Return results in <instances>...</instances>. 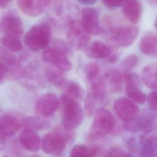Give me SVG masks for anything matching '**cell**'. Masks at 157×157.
<instances>
[{
    "mask_svg": "<svg viewBox=\"0 0 157 157\" xmlns=\"http://www.w3.org/2000/svg\"><path fill=\"white\" fill-rule=\"evenodd\" d=\"M9 69L7 68V67L0 63V84L2 83L5 81Z\"/></svg>",
    "mask_w": 157,
    "mask_h": 157,
    "instance_id": "obj_37",
    "label": "cell"
},
{
    "mask_svg": "<svg viewBox=\"0 0 157 157\" xmlns=\"http://www.w3.org/2000/svg\"><path fill=\"white\" fill-rule=\"evenodd\" d=\"M0 29L5 35L20 38L23 33V22L20 17L12 12L4 15L0 20Z\"/></svg>",
    "mask_w": 157,
    "mask_h": 157,
    "instance_id": "obj_11",
    "label": "cell"
},
{
    "mask_svg": "<svg viewBox=\"0 0 157 157\" xmlns=\"http://www.w3.org/2000/svg\"><path fill=\"white\" fill-rule=\"evenodd\" d=\"M113 109L117 116L124 123L134 120L139 113L137 105L125 97H120L115 101Z\"/></svg>",
    "mask_w": 157,
    "mask_h": 157,
    "instance_id": "obj_10",
    "label": "cell"
},
{
    "mask_svg": "<svg viewBox=\"0 0 157 157\" xmlns=\"http://www.w3.org/2000/svg\"><path fill=\"white\" fill-rule=\"evenodd\" d=\"M99 12L95 8L85 7L81 12L80 24L91 36L96 35L99 32Z\"/></svg>",
    "mask_w": 157,
    "mask_h": 157,
    "instance_id": "obj_13",
    "label": "cell"
},
{
    "mask_svg": "<svg viewBox=\"0 0 157 157\" xmlns=\"http://www.w3.org/2000/svg\"><path fill=\"white\" fill-rule=\"evenodd\" d=\"M126 95L132 101L139 104H143L146 101L145 94L140 90V86L134 84H125Z\"/></svg>",
    "mask_w": 157,
    "mask_h": 157,
    "instance_id": "obj_27",
    "label": "cell"
},
{
    "mask_svg": "<svg viewBox=\"0 0 157 157\" xmlns=\"http://www.w3.org/2000/svg\"><path fill=\"white\" fill-rule=\"evenodd\" d=\"M59 99L53 93H47L42 95L36 101L34 112L37 116L49 118L53 116L59 106Z\"/></svg>",
    "mask_w": 157,
    "mask_h": 157,
    "instance_id": "obj_9",
    "label": "cell"
},
{
    "mask_svg": "<svg viewBox=\"0 0 157 157\" xmlns=\"http://www.w3.org/2000/svg\"><path fill=\"white\" fill-rule=\"evenodd\" d=\"M21 124L25 128L34 131L46 129L50 125V122L45 118L39 116H28L24 117L21 121Z\"/></svg>",
    "mask_w": 157,
    "mask_h": 157,
    "instance_id": "obj_22",
    "label": "cell"
},
{
    "mask_svg": "<svg viewBox=\"0 0 157 157\" xmlns=\"http://www.w3.org/2000/svg\"><path fill=\"white\" fill-rule=\"evenodd\" d=\"M131 155L123 148L118 146L112 147L105 154L107 156H130Z\"/></svg>",
    "mask_w": 157,
    "mask_h": 157,
    "instance_id": "obj_33",
    "label": "cell"
},
{
    "mask_svg": "<svg viewBox=\"0 0 157 157\" xmlns=\"http://www.w3.org/2000/svg\"><path fill=\"white\" fill-rule=\"evenodd\" d=\"M0 63L4 65L9 71H15L19 66L20 63L13 52L0 46Z\"/></svg>",
    "mask_w": 157,
    "mask_h": 157,
    "instance_id": "obj_23",
    "label": "cell"
},
{
    "mask_svg": "<svg viewBox=\"0 0 157 157\" xmlns=\"http://www.w3.org/2000/svg\"><path fill=\"white\" fill-rule=\"evenodd\" d=\"M61 103L62 105L63 124L70 129L78 128L83 120V110L77 100L64 94L62 95Z\"/></svg>",
    "mask_w": 157,
    "mask_h": 157,
    "instance_id": "obj_4",
    "label": "cell"
},
{
    "mask_svg": "<svg viewBox=\"0 0 157 157\" xmlns=\"http://www.w3.org/2000/svg\"><path fill=\"white\" fill-rule=\"evenodd\" d=\"M106 93V86L104 79L100 76L90 82V90L89 93L99 102L104 99Z\"/></svg>",
    "mask_w": 157,
    "mask_h": 157,
    "instance_id": "obj_25",
    "label": "cell"
},
{
    "mask_svg": "<svg viewBox=\"0 0 157 157\" xmlns=\"http://www.w3.org/2000/svg\"><path fill=\"white\" fill-rule=\"evenodd\" d=\"M100 73V68L96 63L90 62L86 65L85 68V74L89 82L101 76Z\"/></svg>",
    "mask_w": 157,
    "mask_h": 157,
    "instance_id": "obj_30",
    "label": "cell"
},
{
    "mask_svg": "<svg viewBox=\"0 0 157 157\" xmlns=\"http://www.w3.org/2000/svg\"><path fill=\"white\" fill-rule=\"evenodd\" d=\"M19 142L23 148L29 151L36 152L41 147L40 137L33 129L25 128L20 134Z\"/></svg>",
    "mask_w": 157,
    "mask_h": 157,
    "instance_id": "obj_15",
    "label": "cell"
},
{
    "mask_svg": "<svg viewBox=\"0 0 157 157\" xmlns=\"http://www.w3.org/2000/svg\"><path fill=\"white\" fill-rule=\"evenodd\" d=\"M126 144L127 145V147H128L129 150L131 152L135 153L137 150V147H136V139L134 137L129 136L128 138H126V140H125Z\"/></svg>",
    "mask_w": 157,
    "mask_h": 157,
    "instance_id": "obj_36",
    "label": "cell"
},
{
    "mask_svg": "<svg viewBox=\"0 0 157 157\" xmlns=\"http://www.w3.org/2000/svg\"><path fill=\"white\" fill-rule=\"evenodd\" d=\"M149 3H150L151 5H156V0H147Z\"/></svg>",
    "mask_w": 157,
    "mask_h": 157,
    "instance_id": "obj_40",
    "label": "cell"
},
{
    "mask_svg": "<svg viewBox=\"0 0 157 157\" xmlns=\"http://www.w3.org/2000/svg\"><path fill=\"white\" fill-rule=\"evenodd\" d=\"M52 39L50 26L45 23L33 25L25 36V43L33 52H38L46 48Z\"/></svg>",
    "mask_w": 157,
    "mask_h": 157,
    "instance_id": "obj_3",
    "label": "cell"
},
{
    "mask_svg": "<svg viewBox=\"0 0 157 157\" xmlns=\"http://www.w3.org/2000/svg\"></svg>",
    "mask_w": 157,
    "mask_h": 157,
    "instance_id": "obj_41",
    "label": "cell"
},
{
    "mask_svg": "<svg viewBox=\"0 0 157 157\" xmlns=\"http://www.w3.org/2000/svg\"><path fill=\"white\" fill-rule=\"evenodd\" d=\"M104 81L109 90L115 93L121 91L123 88V74L121 70L115 68L108 69L104 74Z\"/></svg>",
    "mask_w": 157,
    "mask_h": 157,
    "instance_id": "obj_16",
    "label": "cell"
},
{
    "mask_svg": "<svg viewBox=\"0 0 157 157\" xmlns=\"http://www.w3.org/2000/svg\"><path fill=\"white\" fill-rule=\"evenodd\" d=\"M21 126V121L15 116L4 114L0 117V144H4Z\"/></svg>",
    "mask_w": 157,
    "mask_h": 157,
    "instance_id": "obj_12",
    "label": "cell"
},
{
    "mask_svg": "<svg viewBox=\"0 0 157 157\" xmlns=\"http://www.w3.org/2000/svg\"><path fill=\"white\" fill-rule=\"evenodd\" d=\"M140 52L151 57H156L157 55V37L153 32L145 33L140 39L139 42Z\"/></svg>",
    "mask_w": 157,
    "mask_h": 157,
    "instance_id": "obj_18",
    "label": "cell"
},
{
    "mask_svg": "<svg viewBox=\"0 0 157 157\" xmlns=\"http://www.w3.org/2000/svg\"><path fill=\"white\" fill-rule=\"evenodd\" d=\"M100 151V148L97 145L93 147H88L83 144L75 145L71 150L69 156L71 157L78 156H95L98 155Z\"/></svg>",
    "mask_w": 157,
    "mask_h": 157,
    "instance_id": "obj_26",
    "label": "cell"
},
{
    "mask_svg": "<svg viewBox=\"0 0 157 157\" xmlns=\"http://www.w3.org/2000/svg\"><path fill=\"white\" fill-rule=\"evenodd\" d=\"M140 142L141 147L140 148V156L143 157H156L157 153V144L156 136H152L148 138H145L144 136H140Z\"/></svg>",
    "mask_w": 157,
    "mask_h": 157,
    "instance_id": "obj_21",
    "label": "cell"
},
{
    "mask_svg": "<svg viewBox=\"0 0 157 157\" xmlns=\"http://www.w3.org/2000/svg\"><path fill=\"white\" fill-rule=\"evenodd\" d=\"M155 112L150 110H144L134 120L124 123V128L129 132H136L140 131L145 134L153 132L156 128V118Z\"/></svg>",
    "mask_w": 157,
    "mask_h": 157,
    "instance_id": "obj_6",
    "label": "cell"
},
{
    "mask_svg": "<svg viewBox=\"0 0 157 157\" xmlns=\"http://www.w3.org/2000/svg\"><path fill=\"white\" fill-rule=\"evenodd\" d=\"M115 123L111 112L105 108L97 109L89 134L90 140L100 139L112 132Z\"/></svg>",
    "mask_w": 157,
    "mask_h": 157,
    "instance_id": "obj_2",
    "label": "cell"
},
{
    "mask_svg": "<svg viewBox=\"0 0 157 157\" xmlns=\"http://www.w3.org/2000/svg\"><path fill=\"white\" fill-rule=\"evenodd\" d=\"M67 56L66 52L50 45L43 52L42 59L45 62L66 72L72 69V63Z\"/></svg>",
    "mask_w": 157,
    "mask_h": 157,
    "instance_id": "obj_8",
    "label": "cell"
},
{
    "mask_svg": "<svg viewBox=\"0 0 157 157\" xmlns=\"http://www.w3.org/2000/svg\"><path fill=\"white\" fill-rule=\"evenodd\" d=\"M122 7L126 18L132 24L139 22L142 13V6L139 0H126Z\"/></svg>",
    "mask_w": 157,
    "mask_h": 157,
    "instance_id": "obj_17",
    "label": "cell"
},
{
    "mask_svg": "<svg viewBox=\"0 0 157 157\" xmlns=\"http://www.w3.org/2000/svg\"><path fill=\"white\" fill-rule=\"evenodd\" d=\"M139 64V58L135 55H130L124 58L121 62V67L124 72L131 71Z\"/></svg>",
    "mask_w": 157,
    "mask_h": 157,
    "instance_id": "obj_32",
    "label": "cell"
},
{
    "mask_svg": "<svg viewBox=\"0 0 157 157\" xmlns=\"http://www.w3.org/2000/svg\"><path fill=\"white\" fill-rule=\"evenodd\" d=\"M70 142L69 139L55 127L51 132L44 136L41 140V148L46 154L58 156L64 152Z\"/></svg>",
    "mask_w": 157,
    "mask_h": 157,
    "instance_id": "obj_5",
    "label": "cell"
},
{
    "mask_svg": "<svg viewBox=\"0 0 157 157\" xmlns=\"http://www.w3.org/2000/svg\"><path fill=\"white\" fill-rule=\"evenodd\" d=\"M126 0H102L104 6L109 8H117L121 7Z\"/></svg>",
    "mask_w": 157,
    "mask_h": 157,
    "instance_id": "obj_34",
    "label": "cell"
},
{
    "mask_svg": "<svg viewBox=\"0 0 157 157\" xmlns=\"http://www.w3.org/2000/svg\"><path fill=\"white\" fill-rule=\"evenodd\" d=\"M66 83L63 94L77 101L82 98L83 90L81 85L78 82L70 81L67 83L66 82Z\"/></svg>",
    "mask_w": 157,
    "mask_h": 157,
    "instance_id": "obj_28",
    "label": "cell"
},
{
    "mask_svg": "<svg viewBox=\"0 0 157 157\" xmlns=\"http://www.w3.org/2000/svg\"><path fill=\"white\" fill-rule=\"evenodd\" d=\"M98 0H77V1L83 5H93Z\"/></svg>",
    "mask_w": 157,
    "mask_h": 157,
    "instance_id": "obj_38",
    "label": "cell"
},
{
    "mask_svg": "<svg viewBox=\"0 0 157 157\" xmlns=\"http://www.w3.org/2000/svg\"><path fill=\"white\" fill-rule=\"evenodd\" d=\"M45 75L48 81L56 86H62L66 82L64 72L53 66L45 68Z\"/></svg>",
    "mask_w": 157,
    "mask_h": 157,
    "instance_id": "obj_24",
    "label": "cell"
},
{
    "mask_svg": "<svg viewBox=\"0 0 157 157\" xmlns=\"http://www.w3.org/2000/svg\"><path fill=\"white\" fill-rule=\"evenodd\" d=\"M147 100H148V104L150 109L151 110L156 112V91H154L150 93L148 96Z\"/></svg>",
    "mask_w": 157,
    "mask_h": 157,
    "instance_id": "obj_35",
    "label": "cell"
},
{
    "mask_svg": "<svg viewBox=\"0 0 157 157\" xmlns=\"http://www.w3.org/2000/svg\"><path fill=\"white\" fill-rule=\"evenodd\" d=\"M156 63H153L145 66L140 72L141 80L150 89L156 88Z\"/></svg>",
    "mask_w": 157,
    "mask_h": 157,
    "instance_id": "obj_20",
    "label": "cell"
},
{
    "mask_svg": "<svg viewBox=\"0 0 157 157\" xmlns=\"http://www.w3.org/2000/svg\"><path fill=\"white\" fill-rule=\"evenodd\" d=\"M113 48L107 45L100 40L93 42L85 48L87 56L94 59H106L113 51Z\"/></svg>",
    "mask_w": 157,
    "mask_h": 157,
    "instance_id": "obj_19",
    "label": "cell"
},
{
    "mask_svg": "<svg viewBox=\"0 0 157 157\" xmlns=\"http://www.w3.org/2000/svg\"><path fill=\"white\" fill-rule=\"evenodd\" d=\"M91 35L82 27L80 22L72 20L68 22L67 39L69 45L78 50H85L88 45Z\"/></svg>",
    "mask_w": 157,
    "mask_h": 157,
    "instance_id": "obj_7",
    "label": "cell"
},
{
    "mask_svg": "<svg viewBox=\"0 0 157 157\" xmlns=\"http://www.w3.org/2000/svg\"><path fill=\"white\" fill-rule=\"evenodd\" d=\"M105 33L107 38L115 45L126 47L131 45L136 39L139 34L137 26L130 25H117L111 20L106 21Z\"/></svg>",
    "mask_w": 157,
    "mask_h": 157,
    "instance_id": "obj_1",
    "label": "cell"
},
{
    "mask_svg": "<svg viewBox=\"0 0 157 157\" xmlns=\"http://www.w3.org/2000/svg\"><path fill=\"white\" fill-rule=\"evenodd\" d=\"M12 0H0V8L6 7Z\"/></svg>",
    "mask_w": 157,
    "mask_h": 157,
    "instance_id": "obj_39",
    "label": "cell"
},
{
    "mask_svg": "<svg viewBox=\"0 0 157 157\" xmlns=\"http://www.w3.org/2000/svg\"><path fill=\"white\" fill-rule=\"evenodd\" d=\"M0 43L2 46L13 52H19L22 48V44L20 38L14 36L5 35L1 38Z\"/></svg>",
    "mask_w": 157,
    "mask_h": 157,
    "instance_id": "obj_29",
    "label": "cell"
},
{
    "mask_svg": "<svg viewBox=\"0 0 157 157\" xmlns=\"http://www.w3.org/2000/svg\"><path fill=\"white\" fill-rule=\"evenodd\" d=\"M99 102L90 94L88 93L85 99L84 109L86 117H91L94 113Z\"/></svg>",
    "mask_w": 157,
    "mask_h": 157,
    "instance_id": "obj_31",
    "label": "cell"
},
{
    "mask_svg": "<svg viewBox=\"0 0 157 157\" xmlns=\"http://www.w3.org/2000/svg\"><path fill=\"white\" fill-rule=\"evenodd\" d=\"M50 1L51 0H18V6L25 14L37 17L45 11Z\"/></svg>",
    "mask_w": 157,
    "mask_h": 157,
    "instance_id": "obj_14",
    "label": "cell"
}]
</instances>
